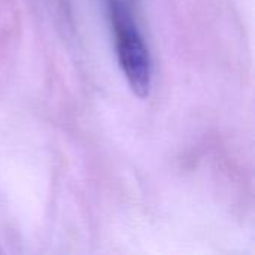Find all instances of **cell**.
Wrapping results in <instances>:
<instances>
[{"mask_svg": "<svg viewBox=\"0 0 255 255\" xmlns=\"http://www.w3.org/2000/svg\"><path fill=\"white\" fill-rule=\"evenodd\" d=\"M111 15L115 31L117 55L123 73L131 91L137 97L145 99L149 94L152 82V66L148 48L128 12L118 0H111Z\"/></svg>", "mask_w": 255, "mask_h": 255, "instance_id": "1", "label": "cell"}]
</instances>
